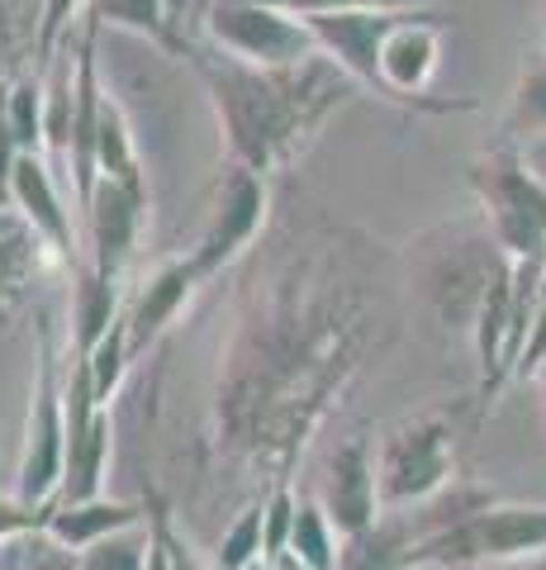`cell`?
Returning a JSON list of instances; mask_svg holds the SVG:
<instances>
[{"mask_svg": "<svg viewBox=\"0 0 546 570\" xmlns=\"http://www.w3.org/2000/svg\"><path fill=\"white\" fill-rule=\"evenodd\" d=\"M267 6L309 20V14H338V10H409L418 0H267Z\"/></svg>", "mask_w": 546, "mask_h": 570, "instance_id": "30", "label": "cell"}, {"mask_svg": "<svg viewBox=\"0 0 546 570\" xmlns=\"http://www.w3.org/2000/svg\"><path fill=\"white\" fill-rule=\"evenodd\" d=\"M451 20L456 14L428 10V6H414L404 14L380 48V96L376 100L395 105V110H409V115H433V119L480 110L475 96H433V77L443 67V33L451 29Z\"/></svg>", "mask_w": 546, "mask_h": 570, "instance_id": "7", "label": "cell"}, {"mask_svg": "<svg viewBox=\"0 0 546 570\" xmlns=\"http://www.w3.org/2000/svg\"><path fill=\"white\" fill-rule=\"evenodd\" d=\"M267 219H271V181L248 171V167L228 163V171L219 176L215 205H209V214H205L200 238H196V247H190L200 276L215 281V276L228 272V266H238L257 247Z\"/></svg>", "mask_w": 546, "mask_h": 570, "instance_id": "10", "label": "cell"}, {"mask_svg": "<svg viewBox=\"0 0 546 570\" xmlns=\"http://www.w3.org/2000/svg\"><path fill=\"white\" fill-rule=\"evenodd\" d=\"M52 272H67V266L43 243V234L14 205H0V328H10L29 309L33 291Z\"/></svg>", "mask_w": 546, "mask_h": 570, "instance_id": "15", "label": "cell"}, {"mask_svg": "<svg viewBox=\"0 0 546 570\" xmlns=\"http://www.w3.org/2000/svg\"><path fill=\"white\" fill-rule=\"evenodd\" d=\"M96 181H119L138 195H148V176L143 163H138V148H133V129H129V115L119 96L105 86V100H100V134H96Z\"/></svg>", "mask_w": 546, "mask_h": 570, "instance_id": "19", "label": "cell"}, {"mask_svg": "<svg viewBox=\"0 0 546 570\" xmlns=\"http://www.w3.org/2000/svg\"><path fill=\"white\" fill-rule=\"evenodd\" d=\"M508 266L514 262L489 238L485 219H470V224H437L433 234H423L414 243L409 276L437 324L470 337L489 291L499 285Z\"/></svg>", "mask_w": 546, "mask_h": 570, "instance_id": "3", "label": "cell"}, {"mask_svg": "<svg viewBox=\"0 0 546 570\" xmlns=\"http://www.w3.org/2000/svg\"><path fill=\"white\" fill-rule=\"evenodd\" d=\"M409 10H338V14H309L305 24L314 29V43H319L328 62H338V71H347L361 91L380 96V48Z\"/></svg>", "mask_w": 546, "mask_h": 570, "instance_id": "12", "label": "cell"}, {"mask_svg": "<svg viewBox=\"0 0 546 570\" xmlns=\"http://www.w3.org/2000/svg\"><path fill=\"white\" fill-rule=\"evenodd\" d=\"M290 551L309 570H338L343 557V532L332 528L328 509L319 504V494H299L295 509V532H290Z\"/></svg>", "mask_w": 546, "mask_h": 570, "instance_id": "21", "label": "cell"}, {"mask_svg": "<svg viewBox=\"0 0 546 570\" xmlns=\"http://www.w3.org/2000/svg\"><path fill=\"white\" fill-rule=\"evenodd\" d=\"M6 115L24 153H43V71L33 67L6 86Z\"/></svg>", "mask_w": 546, "mask_h": 570, "instance_id": "26", "label": "cell"}, {"mask_svg": "<svg viewBox=\"0 0 546 570\" xmlns=\"http://www.w3.org/2000/svg\"><path fill=\"white\" fill-rule=\"evenodd\" d=\"M125 281L100 276L91 262L72 272V356H86L125 318Z\"/></svg>", "mask_w": 546, "mask_h": 570, "instance_id": "18", "label": "cell"}, {"mask_svg": "<svg viewBox=\"0 0 546 570\" xmlns=\"http://www.w3.org/2000/svg\"><path fill=\"white\" fill-rule=\"evenodd\" d=\"M504 134H514L518 142H546V52H527L508 96Z\"/></svg>", "mask_w": 546, "mask_h": 570, "instance_id": "20", "label": "cell"}, {"mask_svg": "<svg viewBox=\"0 0 546 570\" xmlns=\"http://www.w3.org/2000/svg\"><path fill=\"white\" fill-rule=\"evenodd\" d=\"M470 195L480 205V219L489 238L504 247L508 262H537L546 257V181L527 163L523 142L504 134L480 148V157L466 171Z\"/></svg>", "mask_w": 546, "mask_h": 570, "instance_id": "4", "label": "cell"}, {"mask_svg": "<svg viewBox=\"0 0 546 570\" xmlns=\"http://www.w3.org/2000/svg\"><path fill=\"white\" fill-rule=\"evenodd\" d=\"M504 570H546V551H537L533 561H518V566H504Z\"/></svg>", "mask_w": 546, "mask_h": 570, "instance_id": "34", "label": "cell"}, {"mask_svg": "<svg viewBox=\"0 0 546 570\" xmlns=\"http://www.w3.org/2000/svg\"><path fill=\"white\" fill-rule=\"evenodd\" d=\"M148 557H152V523H138L77 551V570H148Z\"/></svg>", "mask_w": 546, "mask_h": 570, "instance_id": "24", "label": "cell"}, {"mask_svg": "<svg viewBox=\"0 0 546 570\" xmlns=\"http://www.w3.org/2000/svg\"><path fill=\"white\" fill-rule=\"evenodd\" d=\"M86 6H91V0H39V14H33V62H39V71L67 48L72 20Z\"/></svg>", "mask_w": 546, "mask_h": 570, "instance_id": "27", "label": "cell"}, {"mask_svg": "<svg viewBox=\"0 0 546 570\" xmlns=\"http://www.w3.org/2000/svg\"><path fill=\"white\" fill-rule=\"evenodd\" d=\"M10 205L24 214V219L39 228L43 243L58 253V262L67 266V276L77 272V266L86 262L81 257V238H77V205H72V195H67L62 186V176L48 167V157L43 153H24L20 157V167H14V181H10Z\"/></svg>", "mask_w": 546, "mask_h": 570, "instance_id": "13", "label": "cell"}, {"mask_svg": "<svg viewBox=\"0 0 546 570\" xmlns=\"http://www.w3.org/2000/svg\"><path fill=\"white\" fill-rule=\"evenodd\" d=\"M67 475V371L52 347V324L39 318V366H33L29 419L20 461H14V494L29 504H52Z\"/></svg>", "mask_w": 546, "mask_h": 570, "instance_id": "8", "label": "cell"}, {"mask_svg": "<svg viewBox=\"0 0 546 570\" xmlns=\"http://www.w3.org/2000/svg\"><path fill=\"white\" fill-rule=\"evenodd\" d=\"M148 523V499H110V494H96V499H52V513H48V538L62 542L67 551H86L91 542L110 538V532H125Z\"/></svg>", "mask_w": 546, "mask_h": 570, "instance_id": "17", "label": "cell"}, {"mask_svg": "<svg viewBox=\"0 0 546 570\" xmlns=\"http://www.w3.org/2000/svg\"><path fill=\"white\" fill-rule=\"evenodd\" d=\"M546 551V504L489 499L418 551V570H504Z\"/></svg>", "mask_w": 546, "mask_h": 570, "instance_id": "5", "label": "cell"}, {"mask_svg": "<svg viewBox=\"0 0 546 570\" xmlns=\"http://www.w3.org/2000/svg\"><path fill=\"white\" fill-rule=\"evenodd\" d=\"M319 504L328 509L332 528L343 538H357V532L371 528L385 504H380V480H376V452H371V438L357 433L338 442L324 461V480H319Z\"/></svg>", "mask_w": 546, "mask_h": 570, "instance_id": "11", "label": "cell"}, {"mask_svg": "<svg viewBox=\"0 0 546 570\" xmlns=\"http://www.w3.org/2000/svg\"><path fill=\"white\" fill-rule=\"evenodd\" d=\"M456 423L447 409H423V414L399 419L380 442L376 480H380V504L385 509H414L428 504L447 485H456Z\"/></svg>", "mask_w": 546, "mask_h": 570, "instance_id": "6", "label": "cell"}, {"mask_svg": "<svg viewBox=\"0 0 546 570\" xmlns=\"http://www.w3.org/2000/svg\"><path fill=\"white\" fill-rule=\"evenodd\" d=\"M371 305L332 247L280 243L248 276L219 347L209 452L219 471L267 494L295 480L299 456L361 376L371 352Z\"/></svg>", "mask_w": 546, "mask_h": 570, "instance_id": "1", "label": "cell"}, {"mask_svg": "<svg viewBox=\"0 0 546 570\" xmlns=\"http://www.w3.org/2000/svg\"><path fill=\"white\" fill-rule=\"evenodd\" d=\"M257 561H267V509H261V494H252L238 509V519L219 532L209 570H252Z\"/></svg>", "mask_w": 546, "mask_h": 570, "instance_id": "22", "label": "cell"}, {"mask_svg": "<svg viewBox=\"0 0 546 570\" xmlns=\"http://www.w3.org/2000/svg\"><path fill=\"white\" fill-rule=\"evenodd\" d=\"M533 381H537V395H542V414H546V362H542V371H537Z\"/></svg>", "mask_w": 546, "mask_h": 570, "instance_id": "36", "label": "cell"}, {"mask_svg": "<svg viewBox=\"0 0 546 570\" xmlns=\"http://www.w3.org/2000/svg\"><path fill=\"white\" fill-rule=\"evenodd\" d=\"M176 58H186L205 81L228 163L267 181L290 171L314 148L324 124L361 96V86L324 52L299 67H252L200 39H186Z\"/></svg>", "mask_w": 546, "mask_h": 570, "instance_id": "2", "label": "cell"}, {"mask_svg": "<svg viewBox=\"0 0 546 570\" xmlns=\"http://www.w3.org/2000/svg\"><path fill=\"white\" fill-rule=\"evenodd\" d=\"M200 285H209V281L200 276V266H196L190 253L167 257L143 285H138V295L129 299V309H125L133 356H143V352H152L157 343H162L167 328L181 318V309L196 299Z\"/></svg>", "mask_w": 546, "mask_h": 570, "instance_id": "16", "label": "cell"}, {"mask_svg": "<svg viewBox=\"0 0 546 570\" xmlns=\"http://www.w3.org/2000/svg\"><path fill=\"white\" fill-rule=\"evenodd\" d=\"M6 551V570H77V551H67L62 542H52L48 532H29L0 547Z\"/></svg>", "mask_w": 546, "mask_h": 570, "instance_id": "28", "label": "cell"}, {"mask_svg": "<svg viewBox=\"0 0 546 570\" xmlns=\"http://www.w3.org/2000/svg\"><path fill=\"white\" fill-rule=\"evenodd\" d=\"M200 39L252 67H299L319 58L314 29L267 0H205Z\"/></svg>", "mask_w": 546, "mask_h": 570, "instance_id": "9", "label": "cell"}, {"mask_svg": "<svg viewBox=\"0 0 546 570\" xmlns=\"http://www.w3.org/2000/svg\"><path fill=\"white\" fill-rule=\"evenodd\" d=\"M252 570H271V561H257V566H252Z\"/></svg>", "mask_w": 546, "mask_h": 570, "instance_id": "37", "label": "cell"}, {"mask_svg": "<svg viewBox=\"0 0 546 570\" xmlns=\"http://www.w3.org/2000/svg\"><path fill=\"white\" fill-rule=\"evenodd\" d=\"M10 48H14V6L0 0V58H10Z\"/></svg>", "mask_w": 546, "mask_h": 570, "instance_id": "32", "label": "cell"}, {"mask_svg": "<svg viewBox=\"0 0 546 570\" xmlns=\"http://www.w3.org/2000/svg\"><path fill=\"white\" fill-rule=\"evenodd\" d=\"M48 513H52V504H29V499H20L14 490L0 494V547L48 528Z\"/></svg>", "mask_w": 546, "mask_h": 570, "instance_id": "29", "label": "cell"}, {"mask_svg": "<svg viewBox=\"0 0 546 570\" xmlns=\"http://www.w3.org/2000/svg\"><path fill=\"white\" fill-rule=\"evenodd\" d=\"M10 6H14V10H24V14H29V24H33V14H39V0H10Z\"/></svg>", "mask_w": 546, "mask_h": 570, "instance_id": "35", "label": "cell"}, {"mask_svg": "<svg viewBox=\"0 0 546 570\" xmlns=\"http://www.w3.org/2000/svg\"><path fill=\"white\" fill-rule=\"evenodd\" d=\"M542 10H546V0H542Z\"/></svg>", "mask_w": 546, "mask_h": 570, "instance_id": "38", "label": "cell"}, {"mask_svg": "<svg viewBox=\"0 0 546 570\" xmlns=\"http://www.w3.org/2000/svg\"><path fill=\"white\" fill-rule=\"evenodd\" d=\"M6 77H0V205H10V181H14V167H20V157H24V148H20V138H14V129H10V115H6Z\"/></svg>", "mask_w": 546, "mask_h": 570, "instance_id": "31", "label": "cell"}, {"mask_svg": "<svg viewBox=\"0 0 546 570\" xmlns=\"http://www.w3.org/2000/svg\"><path fill=\"white\" fill-rule=\"evenodd\" d=\"M81 224H86V262H91L100 276L125 281L133 247L148 224V195H138L119 181H96L91 205L81 209Z\"/></svg>", "mask_w": 546, "mask_h": 570, "instance_id": "14", "label": "cell"}, {"mask_svg": "<svg viewBox=\"0 0 546 570\" xmlns=\"http://www.w3.org/2000/svg\"><path fill=\"white\" fill-rule=\"evenodd\" d=\"M86 371H91V390H96V400L100 404H115L119 395V385H125L129 376V362H133V347H129V324L119 318V324L100 337V343L81 356Z\"/></svg>", "mask_w": 546, "mask_h": 570, "instance_id": "25", "label": "cell"}, {"mask_svg": "<svg viewBox=\"0 0 546 570\" xmlns=\"http://www.w3.org/2000/svg\"><path fill=\"white\" fill-rule=\"evenodd\" d=\"M271 570H309V566H305V561H299V557H295V551H286V557H276V561H271Z\"/></svg>", "mask_w": 546, "mask_h": 570, "instance_id": "33", "label": "cell"}, {"mask_svg": "<svg viewBox=\"0 0 546 570\" xmlns=\"http://www.w3.org/2000/svg\"><path fill=\"white\" fill-rule=\"evenodd\" d=\"M86 14L110 29H129L171 52V0H91Z\"/></svg>", "mask_w": 546, "mask_h": 570, "instance_id": "23", "label": "cell"}]
</instances>
